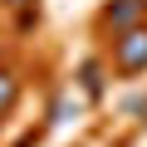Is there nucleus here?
Wrapping results in <instances>:
<instances>
[{"label":"nucleus","instance_id":"39448f33","mask_svg":"<svg viewBox=\"0 0 147 147\" xmlns=\"http://www.w3.org/2000/svg\"><path fill=\"white\" fill-rule=\"evenodd\" d=\"M5 5H25V0H5Z\"/></svg>","mask_w":147,"mask_h":147},{"label":"nucleus","instance_id":"f257e3e1","mask_svg":"<svg viewBox=\"0 0 147 147\" xmlns=\"http://www.w3.org/2000/svg\"><path fill=\"white\" fill-rule=\"evenodd\" d=\"M113 64L123 74H142L147 69V25H132L113 39Z\"/></svg>","mask_w":147,"mask_h":147},{"label":"nucleus","instance_id":"f03ea898","mask_svg":"<svg viewBox=\"0 0 147 147\" xmlns=\"http://www.w3.org/2000/svg\"><path fill=\"white\" fill-rule=\"evenodd\" d=\"M142 5H147V0H108V5H103V25L123 34V30L142 25Z\"/></svg>","mask_w":147,"mask_h":147},{"label":"nucleus","instance_id":"20e7f679","mask_svg":"<svg viewBox=\"0 0 147 147\" xmlns=\"http://www.w3.org/2000/svg\"><path fill=\"white\" fill-rule=\"evenodd\" d=\"M84 88H88V93H98V88H103V79H98V64H84Z\"/></svg>","mask_w":147,"mask_h":147},{"label":"nucleus","instance_id":"7ed1b4c3","mask_svg":"<svg viewBox=\"0 0 147 147\" xmlns=\"http://www.w3.org/2000/svg\"><path fill=\"white\" fill-rule=\"evenodd\" d=\"M15 93H20V84H15V74H5V69H0V113H5V108L15 103Z\"/></svg>","mask_w":147,"mask_h":147}]
</instances>
